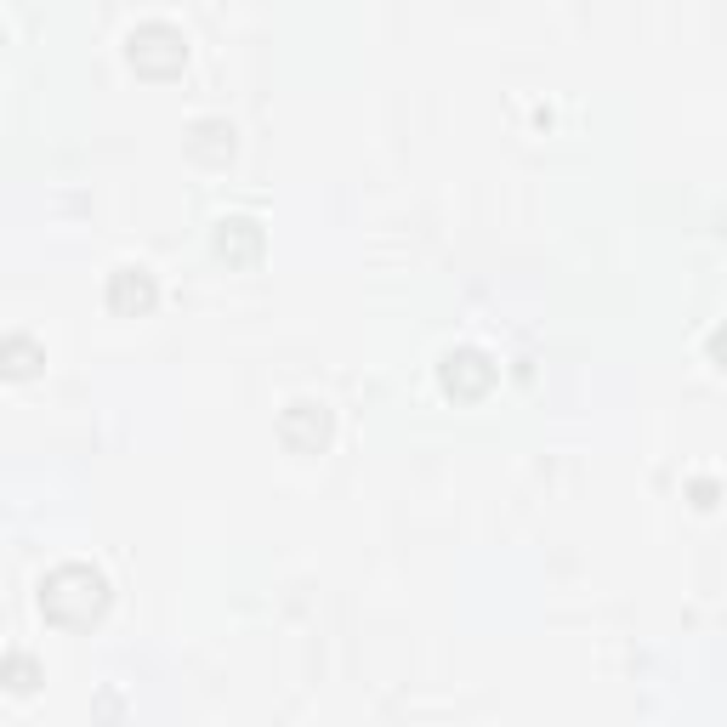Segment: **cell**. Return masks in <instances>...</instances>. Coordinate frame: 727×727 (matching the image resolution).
I'll return each instance as SVG.
<instances>
[{
  "label": "cell",
  "instance_id": "1",
  "mask_svg": "<svg viewBox=\"0 0 727 727\" xmlns=\"http://www.w3.org/2000/svg\"><path fill=\"white\" fill-rule=\"evenodd\" d=\"M103 574H91V568H57L52 580H46V591H40V603H46V614L63 625H86L103 614Z\"/></svg>",
  "mask_w": 727,
  "mask_h": 727
},
{
  "label": "cell",
  "instance_id": "2",
  "mask_svg": "<svg viewBox=\"0 0 727 727\" xmlns=\"http://www.w3.org/2000/svg\"><path fill=\"white\" fill-rule=\"evenodd\" d=\"M114 302H120V307H131V302L148 307V302H154V284L142 279L137 267H120V273H114Z\"/></svg>",
  "mask_w": 727,
  "mask_h": 727
},
{
  "label": "cell",
  "instance_id": "3",
  "mask_svg": "<svg viewBox=\"0 0 727 727\" xmlns=\"http://www.w3.org/2000/svg\"><path fill=\"white\" fill-rule=\"evenodd\" d=\"M0 364H6L12 375H29L40 358H35V347H23V341H6V347H0Z\"/></svg>",
  "mask_w": 727,
  "mask_h": 727
},
{
  "label": "cell",
  "instance_id": "4",
  "mask_svg": "<svg viewBox=\"0 0 727 727\" xmlns=\"http://www.w3.org/2000/svg\"><path fill=\"white\" fill-rule=\"evenodd\" d=\"M12 676H18V682H12L18 693H29V688H35V665H29V659H12Z\"/></svg>",
  "mask_w": 727,
  "mask_h": 727
}]
</instances>
